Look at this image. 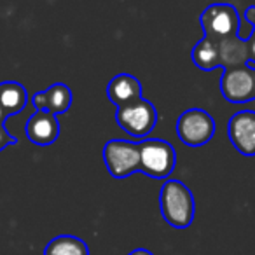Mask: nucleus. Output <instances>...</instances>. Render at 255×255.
<instances>
[{
    "instance_id": "1",
    "label": "nucleus",
    "mask_w": 255,
    "mask_h": 255,
    "mask_svg": "<svg viewBox=\"0 0 255 255\" xmlns=\"http://www.w3.org/2000/svg\"><path fill=\"white\" fill-rule=\"evenodd\" d=\"M163 219L175 229H187L194 220L196 203L191 189L180 180L168 178L159 192Z\"/></svg>"
},
{
    "instance_id": "2",
    "label": "nucleus",
    "mask_w": 255,
    "mask_h": 255,
    "mask_svg": "<svg viewBox=\"0 0 255 255\" xmlns=\"http://www.w3.org/2000/svg\"><path fill=\"white\" fill-rule=\"evenodd\" d=\"M177 164L173 145L161 138H145L140 142V171L150 178H168Z\"/></svg>"
},
{
    "instance_id": "3",
    "label": "nucleus",
    "mask_w": 255,
    "mask_h": 255,
    "mask_svg": "<svg viewBox=\"0 0 255 255\" xmlns=\"http://www.w3.org/2000/svg\"><path fill=\"white\" fill-rule=\"evenodd\" d=\"M103 161L107 171L114 178H128L140 171V142L109 140L103 147Z\"/></svg>"
},
{
    "instance_id": "4",
    "label": "nucleus",
    "mask_w": 255,
    "mask_h": 255,
    "mask_svg": "<svg viewBox=\"0 0 255 255\" xmlns=\"http://www.w3.org/2000/svg\"><path fill=\"white\" fill-rule=\"evenodd\" d=\"M177 135L187 147H203L215 135V121L206 110L189 109L177 119Z\"/></svg>"
},
{
    "instance_id": "5",
    "label": "nucleus",
    "mask_w": 255,
    "mask_h": 255,
    "mask_svg": "<svg viewBox=\"0 0 255 255\" xmlns=\"http://www.w3.org/2000/svg\"><path fill=\"white\" fill-rule=\"evenodd\" d=\"M157 110L149 100H140L133 105L121 107L116 112V121L121 129L135 138H145L157 124Z\"/></svg>"
},
{
    "instance_id": "6",
    "label": "nucleus",
    "mask_w": 255,
    "mask_h": 255,
    "mask_svg": "<svg viewBox=\"0 0 255 255\" xmlns=\"http://www.w3.org/2000/svg\"><path fill=\"white\" fill-rule=\"evenodd\" d=\"M205 37L215 40H224L234 37L240 28V16L234 5L231 4H212L199 16Z\"/></svg>"
},
{
    "instance_id": "7",
    "label": "nucleus",
    "mask_w": 255,
    "mask_h": 255,
    "mask_svg": "<svg viewBox=\"0 0 255 255\" xmlns=\"http://www.w3.org/2000/svg\"><path fill=\"white\" fill-rule=\"evenodd\" d=\"M220 91L231 103L255 100V68H250L248 65L226 68L220 79Z\"/></svg>"
},
{
    "instance_id": "8",
    "label": "nucleus",
    "mask_w": 255,
    "mask_h": 255,
    "mask_svg": "<svg viewBox=\"0 0 255 255\" xmlns=\"http://www.w3.org/2000/svg\"><path fill=\"white\" fill-rule=\"evenodd\" d=\"M227 135L233 147L247 157L255 156V112L240 110L227 123Z\"/></svg>"
},
{
    "instance_id": "9",
    "label": "nucleus",
    "mask_w": 255,
    "mask_h": 255,
    "mask_svg": "<svg viewBox=\"0 0 255 255\" xmlns=\"http://www.w3.org/2000/svg\"><path fill=\"white\" fill-rule=\"evenodd\" d=\"M25 135L33 145L47 147L60 136V121L58 116L47 110H35L25 126Z\"/></svg>"
},
{
    "instance_id": "10",
    "label": "nucleus",
    "mask_w": 255,
    "mask_h": 255,
    "mask_svg": "<svg viewBox=\"0 0 255 255\" xmlns=\"http://www.w3.org/2000/svg\"><path fill=\"white\" fill-rule=\"evenodd\" d=\"M107 98L117 107H128L140 102L142 96V82L131 74H117L107 84Z\"/></svg>"
},
{
    "instance_id": "11",
    "label": "nucleus",
    "mask_w": 255,
    "mask_h": 255,
    "mask_svg": "<svg viewBox=\"0 0 255 255\" xmlns=\"http://www.w3.org/2000/svg\"><path fill=\"white\" fill-rule=\"evenodd\" d=\"M72 102H74V95L63 82H54L46 91H39L32 96V103L37 110H47L54 116L67 112L72 107Z\"/></svg>"
},
{
    "instance_id": "12",
    "label": "nucleus",
    "mask_w": 255,
    "mask_h": 255,
    "mask_svg": "<svg viewBox=\"0 0 255 255\" xmlns=\"http://www.w3.org/2000/svg\"><path fill=\"white\" fill-rule=\"evenodd\" d=\"M28 102V91L23 84L16 81H4L0 82V105L11 116H18L23 112Z\"/></svg>"
},
{
    "instance_id": "13",
    "label": "nucleus",
    "mask_w": 255,
    "mask_h": 255,
    "mask_svg": "<svg viewBox=\"0 0 255 255\" xmlns=\"http://www.w3.org/2000/svg\"><path fill=\"white\" fill-rule=\"evenodd\" d=\"M44 255H89V248L84 240L72 234H61L47 243Z\"/></svg>"
},
{
    "instance_id": "14",
    "label": "nucleus",
    "mask_w": 255,
    "mask_h": 255,
    "mask_svg": "<svg viewBox=\"0 0 255 255\" xmlns=\"http://www.w3.org/2000/svg\"><path fill=\"white\" fill-rule=\"evenodd\" d=\"M192 61L201 70H213L220 67V56H219V46L215 40L203 37L192 49Z\"/></svg>"
},
{
    "instance_id": "15",
    "label": "nucleus",
    "mask_w": 255,
    "mask_h": 255,
    "mask_svg": "<svg viewBox=\"0 0 255 255\" xmlns=\"http://www.w3.org/2000/svg\"><path fill=\"white\" fill-rule=\"evenodd\" d=\"M18 143V138L12 136L11 133L4 128V124H0V152L4 149H7L9 145H16Z\"/></svg>"
},
{
    "instance_id": "16",
    "label": "nucleus",
    "mask_w": 255,
    "mask_h": 255,
    "mask_svg": "<svg viewBox=\"0 0 255 255\" xmlns=\"http://www.w3.org/2000/svg\"><path fill=\"white\" fill-rule=\"evenodd\" d=\"M128 255H154V254L149 250H145V248H135L131 254H128Z\"/></svg>"
},
{
    "instance_id": "17",
    "label": "nucleus",
    "mask_w": 255,
    "mask_h": 255,
    "mask_svg": "<svg viewBox=\"0 0 255 255\" xmlns=\"http://www.w3.org/2000/svg\"><path fill=\"white\" fill-rule=\"evenodd\" d=\"M9 119V114L4 110V107L0 105V124H5V121Z\"/></svg>"
},
{
    "instance_id": "18",
    "label": "nucleus",
    "mask_w": 255,
    "mask_h": 255,
    "mask_svg": "<svg viewBox=\"0 0 255 255\" xmlns=\"http://www.w3.org/2000/svg\"><path fill=\"white\" fill-rule=\"evenodd\" d=\"M250 53H252V56L255 58V39L252 40V44H250Z\"/></svg>"
}]
</instances>
